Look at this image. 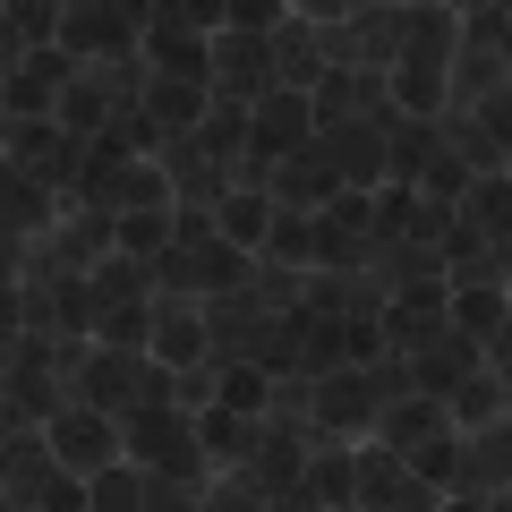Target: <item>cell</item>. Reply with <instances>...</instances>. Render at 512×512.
Here are the masks:
<instances>
[{"label":"cell","mask_w":512,"mask_h":512,"mask_svg":"<svg viewBox=\"0 0 512 512\" xmlns=\"http://www.w3.org/2000/svg\"><path fill=\"white\" fill-rule=\"evenodd\" d=\"M265 69H274V43H265V35H239V26L214 35V94H222V103H248L256 111L265 94H274Z\"/></svg>","instance_id":"6da1fadb"},{"label":"cell","mask_w":512,"mask_h":512,"mask_svg":"<svg viewBox=\"0 0 512 512\" xmlns=\"http://www.w3.org/2000/svg\"><path fill=\"white\" fill-rule=\"evenodd\" d=\"M325 128H316V103L299 86H274L265 103H256V154H299V146H316Z\"/></svg>","instance_id":"7a4b0ae2"},{"label":"cell","mask_w":512,"mask_h":512,"mask_svg":"<svg viewBox=\"0 0 512 512\" xmlns=\"http://www.w3.org/2000/svg\"><path fill=\"white\" fill-rule=\"evenodd\" d=\"M52 444H60V461H69V470H86V478L120 453V436H111L103 410H52Z\"/></svg>","instance_id":"3957f363"},{"label":"cell","mask_w":512,"mask_h":512,"mask_svg":"<svg viewBox=\"0 0 512 512\" xmlns=\"http://www.w3.org/2000/svg\"><path fill=\"white\" fill-rule=\"evenodd\" d=\"M359 504H436V487L410 470V453H359Z\"/></svg>","instance_id":"277c9868"},{"label":"cell","mask_w":512,"mask_h":512,"mask_svg":"<svg viewBox=\"0 0 512 512\" xmlns=\"http://www.w3.org/2000/svg\"><path fill=\"white\" fill-rule=\"evenodd\" d=\"M342 188H350V180H342V163H333L325 137H316V146H299L291 163H282V197H291V205H333Z\"/></svg>","instance_id":"5b68a950"},{"label":"cell","mask_w":512,"mask_h":512,"mask_svg":"<svg viewBox=\"0 0 512 512\" xmlns=\"http://www.w3.org/2000/svg\"><path fill=\"white\" fill-rule=\"evenodd\" d=\"M60 43H69L77 60H86V52H120V43H128V18L111 9V0H77L69 18H60Z\"/></svg>","instance_id":"8992f818"},{"label":"cell","mask_w":512,"mask_h":512,"mask_svg":"<svg viewBox=\"0 0 512 512\" xmlns=\"http://www.w3.org/2000/svg\"><path fill=\"white\" fill-rule=\"evenodd\" d=\"M214 222H222V239H231V248H265L274 205L256 197V188H222V197H214Z\"/></svg>","instance_id":"52a82bcc"},{"label":"cell","mask_w":512,"mask_h":512,"mask_svg":"<svg viewBox=\"0 0 512 512\" xmlns=\"http://www.w3.org/2000/svg\"><path fill=\"white\" fill-rule=\"evenodd\" d=\"M205 94H214L205 77H154V86H146V111H154L163 128H197V120H205Z\"/></svg>","instance_id":"ba28073f"},{"label":"cell","mask_w":512,"mask_h":512,"mask_svg":"<svg viewBox=\"0 0 512 512\" xmlns=\"http://www.w3.org/2000/svg\"><path fill=\"white\" fill-rule=\"evenodd\" d=\"M205 342H214V333H205V316H188V308H171L163 316V325H154V359H163V367H197L205 359Z\"/></svg>","instance_id":"9c48e42d"},{"label":"cell","mask_w":512,"mask_h":512,"mask_svg":"<svg viewBox=\"0 0 512 512\" xmlns=\"http://www.w3.org/2000/svg\"><path fill=\"white\" fill-rule=\"evenodd\" d=\"M461 214H470L487 239H512V180H504V171H478L470 197H461Z\"/></svg>","instance_id":"30bf717a"},{"label":"cell","mask_w":512,"mask_h":512,"mask_svg":"<svg viewBox=\"0 0 512 512\" xmlns=\"http://www.w3.org/2000/svg\"><path fill=\"white\" fill-rule=\"evenodd\" d=\"M461 376H470V342H461V333H436V342L419 350V393H453Z\"/></svg>","instance_id":"8fae6325"},{"label":"cell","mask_w":512,"mask_h":512,"mask_svg":"<svg viewBox=\"0 0 512 512\" xmlns=\"http://www.w3.org/2000/svg\"><path fill=\"white\" fill-rule=\"evenodd\" d=\"M299 504H359V461H342V453L308 461V487H299Z\"/></svg>","instance_id":"7c38bea8"},{"label":"cell","mask_w":512,"mask_h":512,"mask_svg":"<svg viewBox=\"0 0 512 512\" xmlns=\"http://www.w3.org/2000/svg\"><path fill=\"white\" fill-rule=\"evenodd\" d=\"M393 69H402V77H393V103H402L410 120H427V111L444 103V69H436V60H393Z\"/></svg>","instance_id":"4fadbf2b"},{"label":"cell","mask_w":512,"mask_h":512,"mask_svg":"<svg viewBox=\"0 0 512 512\" xmlns=\"http://www.w3.org/2000/svg\"><path fill=\"white\" fill-rule=\"evenodd\" d=\"M419 197H427V205H461V197H470V163L436 146V154L419 163Z\"/></svg>","instance_id":"5bb4252c"},{"label":"cell","mask_w":512,"mask_h":512,"mask_svg":"<svg viewBox=\"0 0 512 512\" xmlns=\"http://www.w3.org/2000/svg\"><path fill=\"white\" fill-rule=\"evenodd\" d=\"M512 325V308L487 291V282H461V299H453V333H504Z\"/></svg>","instance_id":"9a60e30c"},{"label":"cell","mask_w":512,"mask_h":512,"mask_svg":"<svg viewBox=\"0 0 512 512\" xmlns=\"http://www.w3.org/2000/svg\"><path fill=\"white\" fill-rule=\"evenodd\" d=\"M60 18H69V9H60V0H9V43H52L60 35Z\"/></svg>","instance_id":"2e32d148"},{"label":"cell","mask_w":512,"mask_h":512,"mask_svg":"<svg viewBox=\"0 0 512 512\" xmlns=\"http://www.w3.org/2000/svg\"><path fill=\"white\" fill-rule=\"evenodd\" d=\"M9 120H52V77H43L35 60L9 69Z\"/></svg>","instance_id":"e0dca14e"},{"label":"cell","mask_w":512,"mask_h":512,"mask_svg":"<svg viewBox=\"0 0 512 512\" xmlns=\"http://www.w3.org/2000/svg\"><path fill=\"white\" fill-rule=\"evenodd\" d=\"M384 350H393V333H384V316H350V325H342V359H350V367H376Z\"/></svg>","instance_id":"ac0fdd59"},{"label":"cell","mask_w":512,"mask_h":512,"mask_svg":"<svg viewBox=\"0 0 512 512\" xmlns=\"http://www.w3.org/2000/svg\"><path fill=\"white\" fill-rule=\"evenodd\" d=\"M410 470H419L427 478V487H453V478H461V453H453V444H444V436H419V444H410Z\"/></svg>","instance_id":"d6986e66"},{"label":"cell","mask_w":512,"mask_h":512,"mask_svg":"<svg viewBox=\"0 0 512 512\" xmlns=\"http://www.w3.org/2000/svg\"><path fill=\"white\" fill-rule=\"evenodd\" d=\"M427 154H436V128L427 120H393V171H402V180H419Z\"/></svg>","instance_id":"ffe728a7"},{"label":"cell","mask_w":512,"mask_h":512,"mask_svg":"<svg viewBox=\"0 0 512 512\" xmlns=\"http://www.w3.org/2000/svg\"><path fill=\"white\" fill-rule=\"evenodd\" d=\"M436 419H444V410H436V393H410V402H393V444L410 453L419 436H436Z\"/></svg>","instance_id":"44dd1931"},{"label":"cell","mask_w":512,"mask_h":512,"mask_svg":"<svg viewBox=\"0 0 512 512\" xmlns=\"http://www.w3.org/2000/svg\"><path fill=\"white\" fill-rule=\"evenodd\" d=\"M43 214H52V205H43V180H26V171H18V180H9V239H26Z\"/></svg>","instance_id":"7402d4cb"},{"label":"cell","mask_w":512,"mask_h":512,"mask_svg":"<svg viewBox=\"0 0 512 512\" xmlns=\"http://www.w3.org/2000/svg\"><path fill=\"white\" fill-rule=\"evenodd\" d=\"M137 291H146V274H137V256H111V265H94V299H137Z\"/></svg>","instance_id":"603a6c76"},{"label":"cell","mask_w":512,"mask_h":512,"mask_svg":"<svg viewBox=\"0 0 512 512\" xmlns=\"http://www.w3.org/2000/svg\"><path fill=\"white\" fill-rule=\"evenodd\" d=\"M222 410H239V419H248V410H265V367H231V376H222Z\"/></svg>","instance_id":"cb8c5ba5"},{"label":"cell","mask_w":512,"mask_h":512,"mask_svg":"<svg viewBox=\"0 0 512 512\" xmlns=\"http://www.w3.org/2000/svg\"><path fill=\"white\" fill-rule=\"evenodd\" d=\"M103 205H163V171H146V163L128 171V163H120V180H111Z\"/></svg>","instance_id":"d4e9b609"},{"label":"cell","mask_w":512,"mask_h":512,"mask_svg":"<svg viewBox=\"0 0 512 512\" xmlns=\"http://www.w3.org/2000/svg\"><path fill=\"white\" fill-rule=\"evenodd\" d=\"M163 231H171V222H163V214H146V205H137V214H120V248H128V256L163 248Z\"/></svg>","instance_id":"484cf974"},{"label":"cell","mask_w":512,"mask_h":512,"mask_svg":"<svg viewBox=\"0 0 512 512\" xmlns=\"http://www.w3.org/2000/svg\"><path fill=\"white\" fill-rule=\"evenodd\" d=\"M137 478H146V470H120V461H103V470H94V504H137V495H146Z\"/></svg>","instance_id":"4316f807"},{"label":"cell","mask_w":512,"mask_h":512,"mask_svg":"<svg viewBox=\"0 0 512 512\" xmlns=\"http://www.w3.org/2000/svg\"><path fill=\"white\" fill-rule=\"evenodd\" d=\"M128 342H146V308H120L111 299L103 308V350H128Z\"/></svg>","instance_id":"83f0119b"},{"label":"cell","mask_w":512,"mask_h":512,"mask_svg":"<svg viewBox=\"0 0 512 512\" xmlns=\"http://www.w3.org/2000/svg\"><path fill=\"white\" fill-rule=\"evenodd\" d=\"M265 248H274V265L308 256V248H316V214H308V222H274V231H265Z\"/></svg>","instance_id":"f1b7e54d"},{"label":"cell","mask_w":512,"mask_h":512,"mask_svg":"<svg viewBox=\"0 0 512 512\" xmlns=\"http://www.w3.org/2000/svg\"><path fill=\"white\" fill-rule=\"evenodd\" d=\"M453 410H461V419H495V376H461L453 384Z\"/></svg>","instance_id":"f546056e"},{"label":"cell","mask_w":512,"mask_h":512,"mask_svg":"<svg viewBox=\"0 0 512 512\" xmlns=\"http://www.w3.org/2000/svg\"><path fill=\"white\" fill-rule=\"evenodd\" d=\"M60 128H69V137H77V128H103V94H94V86H69V103H60Z\"/></svg>","instance_id":"4dcf8cb0"},{"label":"cell","mask_w":512,"mask_h":512,"mask_svg":"<svg viewBox=\"0 0 512 512\" xmlns=\"http://www.w3.org/2000/svg\"><path fill=\"white\" fill-rule=\"evenodd\" d=\"M231 26L239 35H265V26H282V0H231Z\"/></svg>","instance_id":"1f68e13d"},{"label":"cell","mask_w":512,"mask_h":512,"mask_svg":"<svg viewBox=\"0 0 512 512\" xmlns=\"http://www.w3.org/2000/svg\"><path fill=\"white\" fill-rule=\"evenodd\" d=\"M478 128H487V137H512V94H487V111H478Z\"/></svg>","instance_id":"d6a6232c"},{"label":"cell","mask_w":512,"mask_h":512,"mask_svg":"<svg viewBox=\"0 0 512 512\" xmlns=\"http://www.w3.org/2000/svg\"><path fill=\"white\" fill-rule=\"evenodd\" d=\"M495 52H504V69H512V18H495Z\"/></svg>","instance_id":"836d02e7"},{"label":"cell","mask_w":512,"mask_h":512,"mask_svg":"<svg viewBox=\"0 0 512 512\" xmlns=\"http://www.w3.org/2000/svg\"><path fill=\"white\" fill-rule=\"evenodd\" d=\"M419 9H436V0H419ZM444 9H453V0H444Z\"/></svg>","instance_id":"e575fe53"}]
</instances>
